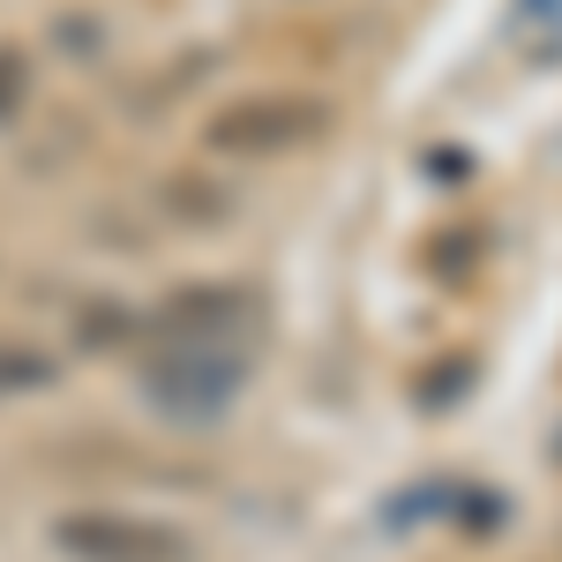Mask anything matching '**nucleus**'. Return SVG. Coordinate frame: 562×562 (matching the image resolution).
I'll return each mask as SVG.
<instances>
[{"instance_id": "ddd939ff", "label": "nucleus", "mask_w": 562, "mask_h": 562, "mask_svg": "<svg viewBox=\"0 0 562 562\" xmlns=\"http://www.w3.org/2000/svg\"><path fill=\"white\" fill-rule=\"evenodd\" d=\"M555 458H562V435H555Z\"/></svg>"}, {"instance_id": "f8f14e48", "label": "nucleus", "mask_w": 562, "mask_h": 562, "mask_svg": "<svg viewBox=\"0 0 562 562\" xmlns=\"http://www.w3.org/2000/svg\"><path fill=\"white\" fill-rule=\"evenodd\" d=\"M60 45H68V53H98V23H60Z\"/></svg>"}, {"instance_id": "39448f33", "label": "nucleus", "mask_w": 562, "mask_h": 562, "mask_svg": "<svg viewBox=\"0 0 562 562\" xmlns=\"http://www.w3.org/2000/svg\"><path fill=\"white\" fill-rule=\"evenodd\" d=\"M60 383V360L45 346H23V338H0V397H38V390Z\"/></svg>"}, {"instance_id": "423d86ee", "label": "nucleus", "mask_w": 562, "mask_h": 562, "mask_svg": "<svg viewBox=\"0 0 562 562\" xmlns=\"http://www.w3.org/2000/svg\"><path fill=\"white\" fill-rule=\"evenodd\" d=\"M128 338H143V315L121 301H83V315H76V346L83 352H113L128 346Z\"/></svg>"}, {"instance_id": "6e6552de", "label": "nucleus", "mask_w": 562, "mask_h": 562, "mask_svg": "<svg viewBox=\"0 0 562 562\" xmlns=\"http://www.w3.org/2000/svg\"><path fill=\"white\" fill-rule=\"evenodd\" d=\"M473 360H442V368H435V375H420V405H428V413H450V405H458V390H473Z\"/></svg>"}, {"instance_id": "9d476101", "label": "nucleus", "mask_w": 562, "mask_h": 562, "mask_svg": "<svg viewBox=\"0 0 562 562\" xmlns=\"http://www.w3.org/2000/svg\"><path fill=\"white\" fill-rule=\"evenodd\" d=\"M473 256H480V233H450L442 248H428V262H442V278H450V285L473 270Z\"/></svg>"}, {"instance_id": "7ed1b4c3", "label": "nucleus", "mask_w": 562, "mask_h": 562, "mask_svg": "<svg viewBox=\"0 0 562 562\" xmlns=\"http://www.w3.org/2000/svg\"><path fill=\"white\" fill-rule=\"evenodd\" d=\"M262 301L248 285H180L158 301V315H143V338H180V346H240L256 352ZM135 338V346H143Z\"/></svg>"}, {"instance_id": "9b49d317", "label": "nucleus", "mask_w": 562, "mask_h": 562, "mask_svg": "<svg viewBox=\"0 0 562 562\" xmlns=\"http://www.w3.org/2000/svg\"><path fill=\"white\" fill-rule=\"evenodd\" d=\"M173 211L188 217V225H195V211H233V203L217 195L211 180H173Z\"/></svg>"}, {"instance_id": "0eeeda50", "label": "nucleus", "mask_w": 562, "mask_h": 562, "mask_svg": "<svg viewBox=\"0 0 562 562\" xmlns=\"http://www.w3.org/2000/svg\"><path fill=\"white\" fill-rule=\"evenodd\" d=\"M450 518L465 540H495L503 525H510V495H495V487H458L450 495Z\"/></svg>"}, {"instance_id": "f03ea898", "label": "nucleus", "mask_w": 562, "mask_h": 562, "mask_svg": "<svg viewBox=\"0 0 562 562\" xmlns=\"http://www.w3.org/2000/svg\"><path fill=\"white\" fill-rule=\"evenodd\" d=\"M330 128V105L301 98V90H262V98H233L203 121V143L217 158H278L293 143H315Z\"/></svg>"}, {"instance_id": "f257e3e1", "label": "nucleus", "mask_w": 562, "mask_h": 562, "mask_svg": "<svg viewBox=\"0 0 562 562\" xmlns=\"http://www.w3.org/2000/svg\"><path fill=\"white\" fill-rule=\"evenodd\" d=\"M135 383H143V405L166 420V428H217L240 390H248V352L240 346H180V338H143V360H135Z\"/></svg>"}, {"instance_id": "20e7f679", "label": "nucleus", "mask_w": 562, "mask_h": 562, "mask_svg": "<svg viewBox=\"0 0 562 562\" xmlns=\"http://www.w3.org/2000/svg\"><path fill=\"white\" fill-rule=\"evenodd\" d=\"M53 548L68 562H188V532L166 518H128V510H76L53 518Z\"/></svg>"}, {"instance_id": "1a4fd4ad", "label": "nucleus", "mask_w": 562, "mask_h": 562, "mask_svg": "<svg viewBox=\"0 0 562 562\" xmlns=\"http://www.w3.org/2000/svg\"><path fill=\"white\" fill-rule=\"evenodd\" d=\"M23 98H31V60L15 45H0V128L23 113Z\"/></svg>"}]
</instances>
